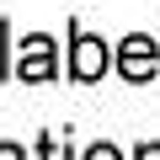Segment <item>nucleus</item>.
Returning <instances> with one entry per match:
<instances>
[{"label": "nucleus", "instance_id": "nucleus-1", "mask_svg": "<svg viewBox=\"0 0 160 160\" xmlns=\"http://www.w3.org/2000/svg\"><path fill=\"white\" fill-rule=\"evenodd\" d=\"M107 69H112L107 43L91 38V32H75V43H69V75H75V80H102Z\"/></svg>", "mask_w": 160, "mask_h": 160}, {"label": "nucleus", "instance_id": "nucleus-2", "mask_svg": "<svg viewBox=\"0 0 160 160\" xmlns=\"http://www.w3.org/2000/svg\"><path fill=\"white\" fill-rule=\"evenodd\" d=\"M155 64H160V48H155V38H149V32L123 38V48H118V75H123V80H149V75H155Z\"/></svg>", "mask_w": 160, "mask_h": 160}, {"label": "nucleus", "instance_id": "nucleus-3", "mask_svg": "<svg viewBox=\"0 0 160 160\" xmlns=\"http://www.w3.org/2000/svg\"><path fill=\"white\" fill-rule=\"evenodd\" d=\"M11 75H16V80H53V75H59V64H53V38H43V32L22 38V59L11 64Z\"/></svg>", "mask_w": 160, "mask_h": 160}, {"label": "nucleus", "instance_id": "nucleus-4", "mask_svg": "<svg viewBox=\"0 0 160 160\" xmlns=\"http://www.w3.org/2000/svg\"><path fill=\"white\" fill-rule=\"evenodd\" d=\"M38 160H69V149H64V144H59V139L48 133V139L38 144Z\"/></svg>", "mask_w": 160, "mask_h": 160}, {"label": "nucleus", "instance_id": "nucleus-5", "mask_svg": "<svg viewBox=\"0 0 160 160\" xmlns=\"http://www.w3.org/2000/svg\"><path fill=\"white\" fill-rule=\"evenodd\" d=\"M86 160H123V155H118L112 144H91V149H86Z\"/></svg>", "mask_w": 160, "mask_h": 160}, {"label": "nucleus", "instance_id": "nucleus-6", "mask_svg": "<svg viewBox=\"0 0 160 160\" xmlns=\"http://www.w3.org/2000/svg\"><path fill=\"white\" fill-rule=\"evenodd\" d=\"M0 160H27V155H22V144H0Z\"/></svg>", "mask_w": 160, "mask_h": 160}, {"label": "nucleus", "instance_id": "nucleus-7", "mask_svg": "<svg viewBox=\"0 0 160 160\" xmlns=\"http://www.w3.org/2000/svg\"><path fill=\"white\" fill-rule=\"evenodd\" d=\"M139 160H160V144H144V149H139Z\"/></svg>", "mask_w": 160, "mask_h": 160}]
</instances>
